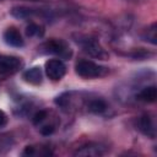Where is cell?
I'll use <instances>...</instances> for the list:
<instances>
[{
    "label": "cell",
    "mask_w": 157,
    "mask_h": 157,
    "mask_svg": "<svg viewBox=\"0 0 157 157\" xmlns=\"http://www.w3.org/2000/svg\"><path fill=\"white\" fill-rule=\"evenodd\" d=\"M23 155H25V156H27V155H34V148H33L32 146L26 147V150L23 151Z\"/></svg>",
    "instance_id": "17"
},
{
    "label": "cell",
    "mask_w": 157,
    "mask_h": 157,
    "mask_svg": "<svg viewBox=\"0 0 157 157\" xmlns=\"http://www.w3.org/2000/svg\"><path fill=\"white\" fill-rule=\"evenodd\" d=\"M66 66L60 59H50L45 63V74L53 81H59L64 77Z\"/></svg>",
    "instance_id": "4"
},
{
    "label": "cell",
    "mask_w": 157,
    "mask_h": 157,
    "mask_svg": "<svg viewBox=\"0 0 157 157\" xmlns=\"http://www.w3.org/2000/svg\"><path fill=\"white\" fill-rule=\"evenodd\" d=\"M44 33V29L42 26L37 23H29L26 27V34L27 37H42Z\"/></svg>",
    "instance_id": "12"
},
{
    "label": "cell",
    "mask_w": 157,
    "mask_h": 157,
    "mask_svg": "<svg viewBox=\"0 0 157 157\" xmlns=\"http://www.w3.org/2000/svg\"><path fill=\"white\" fill-rule=\"evenodd\" d=\"M108 72L104 66H101L91 60H80L76 64V74L85 78L102 77Z\"/></svg>",
    "instance_id": "1"
},
{
    "label": "cell",
    "mask_w": 157,
    "mask_h": 157,
    "mask_svg": "<svg viewBox=\"0 0 157 157\" xmlns=\"http://www.w3.org/2000/svg\"><path fill=\"white\" fill-rule=\"evenodd\" d=\"M5 123H6V114L2 110H0V126H2Z\"/></svg>",
    "instance_id": "18"
},
{
    "label": "cell",
    "mask_w": 157,
    "mask_h": 157,
    "mask_svg": "<svg viewBox=\"0 0 157 157\" xmlns=\"http://www.w3.org/2000/svg\"><path fill=\"white\" fill-rule=\"evenodd\" d=\"M77 43L81 45L83 52L87 53L88 55H91L93 58H97V59H101V60L108 59V53L104 50V48L99 44V42L96 38L83 37V38L78 39Z\"/></svg>",
    "instance_id": "2"
},
{
    "label": "cell",
    "mask_w": 157,
    "mask_h": 157,
    "mask_svg": "<svg viewBox=\"0 0 157 157\" xmlns=\"http://www.w3.org/2000/svg\"><path fill=\"white\" fill-rule=\"evenodd\" d=\"M2 38H4V40H5V43H6L7 45H11V47H15V48L23 47V44H25L21 33H20L18 29H16L15 27L7 28V29L4 32Z\"/></svg>",
    "instance_id": "6"
},
{
    "label": "cell",
    "mask_w": 157,
    "mask_h": 157,
    "mask_svg": "<svg viewBox=\"0 0 157 157\" xmlns=\"http://www.w3.org/2000/svg\"><path fill=\"white\" fill-rule=\"evenodd\" d=\"M53 131H54V128H53L52 125H50V126L47 125V126H43V128L40 129V132H42L43 135H49V134H52Z\"/></svg>",
    "instance_id": "16"
},
{
    "label": "cell",
    "mask_w": 157,
    "mask_h": 157,
    "mask_svg": "<svg viewBox=\"0 0 157 157\" xmlns=\"http://www.w3.org/2000/svg\"><path fill=\"white\" fill-rule=\"evenodd\" d=\"M88 109L92 112V113H103L105 109H107V103L103 101V99H92L90 103H88Z\"/></svg>",
    "instance_id": "11"
},
{
    "label": "cell",
    "mask_w": 157,
    "mask_h": 157,
    "mask_svg": "<svg viewBox=\"0 0 157 157\" xmlns=\"http://www.w3.org/2000/svg\"><path fill=\"white\" fill-rule=\"evenodd\" d=\"M146 40H150L152 44H156V25L155 23L151 26V28L147 29V39Z\"/></svg>",
    "instance_id": "14"
},
{
    "label": "cell",
    "mask_w": 157,
    "mask_h": 157,
    "mask_svg": "<svg viewBox=\"0 0 157 157\" xmlns=\"http://www.w3.org/2000/svg\"><path fill=\"white\" fill-rule=\"evenodd\" d=\"M11 13H12V16L22 20V18L29 17L32 15V11H31V9H26V7H13L11 10Z\"/></svg>",
    "instance_id": "13"
},
{
    "label": "cell",
    "mask_w": 157,
    "mask_h": 157,
    "mask_svg": "<svg viewBox=\"0 0 157 157\" xmlns=\"http://www.w3.org/2000/svg\"><path fill=\"white\" fill-rule=\"evenodd\" d=\"M23 78L26 82L28 83H32V85H39L43 80V74H42V70L40 67L38 66H34V67H31L28 70H26L23 72Z\"/></svg>",
    "instance_id": "9"
},
{
    "label": "cell",
    "mask_w": 157,
    "mask_h": 157,
    "mask_svg": "<svg viewBox=\"0 0 157 157\" xmlns=\"http://www.w3.org/2000/svg\"><path fill=\"white\" fill-rule=\"evenodd\" d=\"M22 61L17 56L0 55V75H12L20 70Z\"/></svg>",
    "instance_id": "5"
},
{
    "label": "cell",
    "mask_w": 157,
    "mask_h": 157,
    "mask_svg": "<svg viewBox=\"0 0 157 157\" xmlns=\"http://www.w3.org/2000/svg\"><path fill=\"white\" fill-rule=\"evenodd\" d=\"M139 128L140 130L148 137L151 139H155L156 136V130H155V125H153V121H152V118L148 115V114H144L140 120H139Z\"/></svg>",
    "instance_id": "7"
},
{
    "label": "cell",
    "mask_w": 157,
    "mask_h": 157,
    "mask_svg": "<svg viewBox=\"0 0 157 157\" xmlns=\"http://www.w3.org/2000/svg\"><path fill=\"white\" fill-rule=\"evenodd\" d=\"M104 153V147L98 144H88L76 151V156H101Z\"/></svg>",
    "instance_id": "8"
},
{
    "label": "cell",
    "mask_w": 157,
    "mask_h": 157,
    "mask_svg": "<svg viewBox=\"0 0 157 157\" xmlns=\"http://www.w3.org/2000/svg\"><path fill=\"white\" fill-rule=\"evenodd\" d=\"M137 98L140 101H144V102H148V103H152L156 101L157 98V88L156 86H147L145 88H142L140 91V93L137 94Z\"/></svg>",
    "instance_id": "10"
},
{
    "label": "cell",
    "mask_w": 157,
    "mask_h": 157,
    "mask_svg": "<svg viewBox=\"0 0 157 157\" xmlns=\"http://www.w3.org/2000/svg\"><path fill=\"white\" fill-rule=\"evenodd\" d=\"M44 118H47V112H45V110H39V112H37V113L34 114V117H33V123H34V124H39L40 121L44 120Z\"/></svg>",
    "instance_id": "15"
},
{
    "label": "cell",
    "mask_w": 157,
    "mask_h": 157,
    "mask_svg": "<svg viewBox=\"0 0 157 157\" xmlns=\"http://www.w3.org/2000/svg\"><path fill=\"white\" fill-rule=\"evenodd\" d=\"M39 50L42 53H44V54H55V55H59L60 58H69L71 55L70 48L61 39H49V40L44 42L39 47Z\"/></svg>",
    "instance_id": "3"
}]
</instances>
